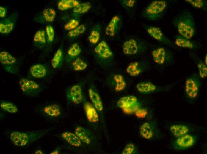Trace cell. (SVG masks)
<instances>
[{
    "label": "cell",
    "mask_w": 207,
    "mask_h": 154,
    "mask_svg": "<svg viewBox=\"0 0 207 154\" xmlns=\"http://www.w3.org/2000/svg\"><path fill=\"white\" fill-rule=\"evenodd\" d=\"M173 23L182 36L189 39L195 34L196 26L193 17L189 11L184 10L174 18Z\"/></svg>",
    "instance_id": "cell-1"
},
{
    "label": "cell",
    "mask_w": 207,
    "mask_h": 154,
    "mask_svg": "<svg viewBox=\"0 0 207 154\" xmlns=\"http://www.w3.org/2000/svg\"><path fill=\"white\" fill-rule=\"evenodd\" d=\"M48 132L46 130L24 131H15L10 134V138L15 145L23 147L42 138Z\"/></svg>",
    "instance_id": "cell-2"
},
{
    "label": "cell",
    "mask_w": 207,
    "mask_h": 154,
    "mask_svg": "<svg viewBox=\"0 0 207 154\" xmlns=\"http://www.w3.org/2000/svg\"><path fill=\"white\" fill-rule=\"evenodd\" d=\"M167 6V4L166 1H153L144 10L143 15L144 17L150 20H157L163 15Z\"/></svg>",
    "instance_id": "cell-3"
},
{
    "label": "cell",
    "mask_w": 207,
    "mask_h": 154,
    "mask_svg": "<svg viewBox=\"0 0 207 154\" xmlns=\"http://www.w3.org/2000/svg\"><path fill=\"white\" fill-rule=\"evenodd\" d=\"M20 87L23 93L30 96H34L40 92L41 89L39 85L36 82L26 78L19 80Z\"/></svg>",
    "instance_id": "cell-4"
},
{
    "label": "cell",
    "mask_w": 207,
    "mask_h": 154,
    "mask_svg": "<svg viewBox=\"0 0 207 154\" xmlns=\"http://www.w3.org/2000/svg\"><path fill=\"white\" fill-rule=\"evenodd\" d=\"M200 86L198 78L195 76H191L186 80L185 91L187 97L190 99H194L198 96Z\"/></svg>",
    "instance_id": "cell-5"
},
{
    "label": "cell",
    "mask_w": 207,
    "mask_h": 154,
    "mask_svg": "<svg viewBox=\"0 0 207 154\" xmlns=\"http://www.w3.org/2000/svg\"><path fill=\"white\" fill-rule=\"evenodd\" d=\"M196 141V137L188 133L177 138L174 143L173 147L177 150H186L193 146Z\"/></svg>",
    "instance_id": "cell-6"
},
{
    "label": "cell",
    "mask_w": 207,
    "mask_h": 154,
    "mask_svg": "<svg viewBox=\"0 0 207 154\" xmlns=\"http://www.w3.org/2000/svg\"><path fill=\"white\" fill-rule=\"evenodd\" d=\"M66 95L68 98L76 104L80 103L83 100L82 88L78 84L74 85L69 88L67 91Z\"/></svg>",
    "instance_id": "cell-7"
},
{
    "label": "cell",
    "mask_w": 207,
    "mask_h": 154,
    "mask_svg": "<svg viewBox=\"0 0 207 154\" xmlns=\"http://www.w3.org/2000/svg\"><path fill=\"white\" fill-rule=\"evenodd\" d=\"M39 116L56 118L58 117L61 114L60 106L56 104L48 105L44 106L38 112Z\"/></svg>",
    "instance_id": "cell-8"
},
{
    "label": "cell",
    "mask_w": 207,
    "mask_h": 154,
    "mask_svg": "<svg viewBox=\"0 0 207 154\" xmlns=\"http://www.w3.org/2000/svg\"><path fill=\"white\" fill-rule=\"evenodd\" d=\"M152 55L154 62L159 65H162L166 63L170 56L165 48L162 47L153 50L152 52Z\"/></svg>",
    "instance_id": "cell-9"
},
{
    "label": "cell",
    "mask_w": 207,
    "mask_h": 154,
    "mask_svg": "<svg viewBox=\"0 0 207 154\" xmlns=\"http://www.w3.org/2000/svg\"><path fill=\"white\" fill-rule=\"evenodd\" d=\"M117 106L123 109L131 108L138 105L137 97L133 95H128L120 98L117 102Z\"/></svg>",
    "instance_id": "cell-10"
},
{
    "label": "cell",
    "mask_w": 207,
    "mask_h": 154,
    "mask_svg": "<svg viewBox=\"0 0 207 154\" xmlns=\"http://www.w3.org/2000/svg\"><path fill=\"white\" fill-rule=\"evenodd\" d=\"M121 25L120 17L115 15L111 19L105 29L106 34L109 36H114L119 30Z\"/></svg>",
    "instance_id": "cell-11"
},
{
    "label": "cell",
    "mask_w": 207,
    "mask_h": 154,
    "mask_svg": "<svg viewBox=\"0 0 207 154\" xmlns=\"http://www.w3.org/2000/svg\"><path fill=\"white\" fill-rule=\"evenodd\" d=\"M139 49L138 43L133 38H131L126 41L123 45V53L127 55L136 54L138 53Z\"/></svg>",
    "instance_id": "cell-12"
},
{
    "label": "cell",
    "mask_w": 207,
    "mask_h": 154,
    "mask_svg": "<svg viewBox=\"0 0 207 154\" xmlns=\"http://www.w3.org/2000/svg\"><path fill=\"white\" fill-rule=\"evenodd\" d=\"M139 133L143 139L147 140L151 139L153 138L155 134L154 126L150 122H144L139 127Z\"/></svg>",
    "instance_id": "cell-13"
},
{
    "label": "cell",
    "mask_w": 207,
    "mask_h": 154,
    "mask_svg": "<svg viewBox=\"0 0 207 154\" xmlns=\"http://www.w3.org/2000/svg\"><path fill=\"white\" fill-rule=\"evenodd\" d=\"M95 52L103 59H107L113 55V53L107 43L104 41L100 42L94 48Z\"/></svg>",
    "instance_id": "cell-14"
},
{
    "label": "cell",
    "mask_w": 207,
    "mask_h": 154,
    "mask_svg": "<svg viewBox=\"0 0 207 154\" xmlns=\"http://www.w3.org/2000/svg\"><path fill=\"white\" fill-rule=\"evenodd\" d=\"M148 33L156 40L168 44H171V41L164 35L161 29L158 27L150 26L146 29Z\"/></svg>",
    "instance_id": "cell-15"
},
{
    "label": "cell",
    "mask_w": 207,
    "mask_h": 154,
    "mask_svg": "<svg viewBox=\"0 0 207 154\" xmlns=\"http://www.w3.org/2000/svg\"><path fill=\"white\" fill-rule=\"evenodd\" d=\"M169 130L172 134L177 138L189 133L190 129L185 124H175L170 126Z\"/></svg>",
    "instance_id": "cell-16"
},
{
    "label": "cell",
    "mask_w": 207,
    "mask_h": 154,
    "mask_svg": "<svg viewBox=\"0 0 207 154\" xmlns=\"http://www.w3.org/2000/svg\"><path fill=\"white\" fill-rule=\"evenodd\" d=\"M84 108L87 118L91 123H95L99 121V117L97 110L94 106L89 102H86Z\"/></svg>",
    "instance_id": "cell-17"
},
{
    "label": "cell",
    "mask_w": 207,
    "mask_h": 154,
    "mask_svg": "<svg viewBox=\"0 0 207 154\" xmlns=\"http://www.w3.org/2000/svg\"><path fill=\"white\" fill-rule=\"evenodd\" d=\"M136 88L138 92L143 94H147L153 92L157 89L156 85L149 81L139 83L136 84Z\"/></svg>",
    "instance_id": "cell-18"
},
{
    "label": "cell",
    "mask_w": 207,
    "mask_h": 154,
    "mask_svg": "<svg viewBox=\"0 0 207 154\" xmlns=\"http://www.w3.org/2000/svg\"><path fill=\"white\" fill-rule=\"evenodd\" d=\"M88 92L90 99L96 110L99 112L102 111L103 103L98 94L91 88L89 89Z\"/></svg>",
    "instance_id": "cell-19"
},
{
    "label": "cell",
    "mask_w": 207,
    "mask_h": 154,
    "mask_svg": "<svg viewBox=\"0 0 207 154\" xmlns=\"http://www.w3.org/2000/svg\"><path fill=\"white\" fill-rule=\"evenodd\" d=\"M61 135L64 139L72 146L79 147L81 145V141L75 134L66 131L63 132Z\"/></svg>",
    "instance_id": "cell-20"
},
{
    "label": "cell",
    "mask_w": 207,
    "mask_h": 154,
    "mask_svg": "<svg viewBox=\"0 0 207 154\" xmlns=\"http://www.w3.org/2000/svg\"><path fill=\"white\" fill-rule=\"evenodd\" d=\"M30 73L33 77L36 78H41L45 76L47 70L45 66L39 64H34L30 69Z\"/></svg>",
    "instance_id": "cell-21"
},
{
    "label": "cell",
    "mask_w": 207,
    "mask_h": 154,
    "mask_svg": "<svg viewBox=\"0 0 207 154\" xmlns=\"http://www.w3.org/2000/svg\"><path fill=\"white\" fill-rule=\"evenodd\" d=\"M175 43L176 46L181 48L192 49L195 47V45L193 42L180 35L176 36Z\"/></svg>",
    "instance_id": "cell-22"
},
{
    "label": "cell",
    "mask_w": 207,
    "mask_h": 154,
    "mask_svg": "<svg viewBox=\"0 0 207 154\" xmlns=\"http://www.w3.org/2000/svg\"><path fill=\"white\" fill-rule=\"evenodd\" d=\"M115 83V91L119 92L123 90L126 88V84L123 76L120 74H115L113 77Z\"/></svg>",
    "instance_id": "cell-23"
},
{
    "label": "cell",
    "mask_w": 207,
    "mask_h": 154,
    "mask_svg": "<svg viewBox=\"0 0 207 154\" xmlns=\"http://www.w3.org/2000/svg\"><path fill=\"white\" fill-rule=\"evenodd\" d=\"M79 4L76 0H61L57 3L58 9L61 11H65L74 8Z\"/></svg>",
    "instance_id": "cell-24"
},
{
    "label": "cell",
    "mask_w": 207,
    "mask_h": 154,
    "mask_svg": "<svg viewBox=\"0 0 207 154\" xmlns=\"http://www.w3.org/2000/svg\"><path fill=\"white\" fill-rule=\"evenodd\" d=\"M126 72L130 76L135 77L139 75L142 70L139 66V63L134 62L130 63L127 66Z\"/></svg>",
    "instance_id": "cell-25"
},
{
    "label": "cell",
    "mask_w": 207,
    "mask_h": 154,
    "mask_svg": "<svg viewBox=\"0 0 207 154\" xmlns=\"http://www.w3.org/2000/svg\"><path fill=\"white\" fill-rule=\"evenodd\" d=\"M16 58L9 53L5 51L0 52V62L3 65H12L16 62Z\"/></svg>",
    "instance_id": "cell-26"
},
{
    "label": "cell",
    "mask_w": 207,
    "mask_h": 154,
    "mask_svg": "<svg viewBox=\"0 0 207 154\" xmlns=\"http://www.w3.org/2000/svg\"><path fill=\"white\" fill-rule=\"evenodd\" d=\"M75 133L81 141L87 144H90V140L84 128L81 126L77 127L75 129Z\"/></svg>",
    "instance_id": "cell-27"
},
{
    "label": "cell",
    "mask_w": 207,
    "mask_h": 154,
    "mask_svg": "<svg viewBox=\"0 0 207 154\" xmlns=\"http://www.w3.org/2000/svg\"><path fill=\"white\" fill-rule=\"evenodd\" d=\"M91 5L89 2L79 3L73 9V12L75 13L82 14L87 12L91 8Z\"/></svg>",
    "instance_id": "cell-28"
},
{
    "label": "cell",
    "mask_w": 207,
    "mask_h": 154,
    "mask_svg": "<svg viewBox=\"0 0 207 154\" xmlns=\"http://www.w3.org/2000/svg\"><path fill=\"white\" fill-rule=\"evenodd\" d=\"M1 108L4 111L11 113H15L18 111L17 106L10 102L2 101L0 103Z\"/></svg>",
    "instance_id": "cell-29"
},
{
    "label": "cell",
    "mask_w": 207,
    "mask_h": 154,
    "mask_svg": "<svg viewBox=\"0 0 207 154\" xmlns=\"http://www.w3.org/2000/svg\"><path fill=\"white\" fill-rule=\"evenodd\" d=\"M72 66L74 70L81 71L85 69L87 66V65L81 59L78 57L73 62Z\"/></svg>",
    "instance_id": "cell-30"
},
{
    "label": "cell",
    "mask_w": 207,
    "mask_h": 154,
    "mask_svg": "<svg viewBox=\"0 0 207 154\" xmlns=\"http://www.w3.org/2000/svg\"><path fill=\"white\" fill-rule=\"evenodd\" d=\"M43 15L45 20L48 22H53L55 18L56 13L55 10L51 8H47L43 11Z\"/></svg>",
    "instance_id": "cell-31"
},
{
    "label": "cell",
    "mask_w": 207,
    "mask_h": 154,
    "mask_svg": "<svg viewBox=\"0 0 207 154\" xmlns=\"http://www.w3.org/2000/svg\"><path fill=\"white\" fill-rule=\"evenodd\" d=\"M62 57V52L60 49L56 52L51 60V64L54 68H57L59 65Z\"/></svg>",
    "instance_id": "cell-32"
},
{
    "label": "cell",
    "mask_w": 207,
    "mask_h": 154,
    "mask_svg": "<svg viewBox=\"0 0 207 154\" xmlns=\"http://www.w3.org/2000/svg\"><path fill=\"white\" fill-rule=\"evenodd\" d=\"M81 51L79 44L76 43L73 44L67 51L68 55L71 57H76L79 55Z\"/></svg>",
    "instance_id": "cell-33"
},
{
    "label": "cell",
    "mask_w": 207,
    "mask_h": 154,
    "mask_svg": "<svg viewBox=\"0 0 207 154\" xmlns=\"http://www.w3.org/2000/svg\"><path fill=\"white\" fill-rule=\"evenodd\" d=\"M86 27L83 24L79 25L68 33V36L71 37H74L83 33L86 30Z\"/></svg>",
    "instance_id": "cell-34"
},
{
    "label": "cell",
    "mask_w": 207,
    "mask_h": 154,
    "mask_svg": "<svg viewBox=\"0 0 207 154\" xmlns=\"http://www.w3.org/2000/svg\"><path fill=\"white\" fill-rule=\"evenodd\" d=\"M197 63L200 77L202 78H206L207 76L206 65L200 60H198Z\"/></svg>",
    "instance_id": "cell-35"
},
{
    "label": "cell",
    "mask_w": 207,
    "mask_h": 154,
    "mask_svg": "<svg viewBox=\"0 0 207 154\" xmlns=\"http://www.w3.org/2000/svg\"><path fill=\"white\" fill-rule=\"evenodd\" d=\"M34 41L36 43L45 44L46 41L45 31L43 30H40L37 31L34 37Z\"/></svg>",
    "instance_id": "cell-36"
},
{
    "label": "cell",
    "mask_w": 207,
    "mask_h": 154,
    "mask_svg": "<svg viewBox=\"0 0 207 154\" xmlns=\"http://www.w3.org/2000/svg\"><path fill=\"white\" fill-rule=\"evenodd\" d=\"M14 27V24L12 22L6 23H0V33L1 34H6L10 33Z\"/></svg>",
    "instance_id": "cell-37"
},
{
    "label": "cell",
    "mask_w": 207,
    "mask_h": 154,
    "mask_svg": "<svg viewBox=\"0 0 207 154\" xmlns=\"http://www.w3.org/2000/svg\"><path fill=\"white\" fill-rule=\"evenodd\" d=\"M100 37V32L97 30H93L92 31L89 36L88 40L91 44H95L98 42Z\"/></svg>",
    "instance_id": "cell-38"
},
{
    "label": "cell",
    "mask_w": 207,
    "mask_h": 154,
    "mask_svg": "<svg viewBox=\"0 0 207 154\" xmlns=\"http://www.w3.org/2000/svg\"><path fill=\"white\" fill-rule=\"evenodd\" d=\"M136 145L133 143H129L125 147L121 153L122 154H134L137 153Z\"/></svg>",
    "instance_id": "cell-39"
},
{
    "label": "cell",
    "mask_w": 207,
    "mask_h": 154,
    "mask_svg": "<svg viewBox=\"0 0 207 154\" xmlns=\"http://www.w3.org/2000/svg\"><path fill=\"white\" fill-rule=\"evenodd\" d=\"M185 1L196 8L203 9L207 5L206 2L203 0H186Z\"/></svg>",
    "instance_id": "cell-40"
},
{
    "label": "cell",
    "mask_w": 207,
    "mask_h": 154,
    "mask_svg": "<svg viewBox=\"0 0 207 154\" xmlns=\"http://www.w3.org/2000/svg\"><path fill=\"white\" fill-rule=\"evenodd\" d=\"M79 24V22L77 20L72 19L65 25L64 28L65 30L70 31L77 27Z\"/></svg>",
    "instance_id": "cell-41"
},
{
    "label": "cell",
    "mask_w": 207,
    "mask_h": 154,
    "mask_svg": "<svg viewBox=\"0 0 207 154\" xmlns=\"http://www.w3.org/2000/svg\"><path fill=\"white\" fill-rule=\"evenodd\" d=\"M46 31L48 40L50 42H52L54 39V31L53 27L51 25H48L46 27Z\"/></svg>",
    "instance_id": "cell-42"
},
{
    "label": "cell",
    "mask_w": 207,
    "mask_h": 154,
    "mask_svg": "<svg viewBox=\"0 0 207 154\" xmlns=\"http://www.w3.org/2000/svg\"><path fill=\"white\" fill-rule=\"evenodd\" d=\"M136 1V0H123L120 1V3L125 7L131 8L134 6Z\"/></svg>",
    "instance_id": "cell-43"
},
{
    "label": "cell",
    "mask_w": 207,
    "mask_h": 154,
    "mask_svg": "<svg viewBox=\"0 0 207 154\" xmlns=\"http://www.w3.org/2000/svg\"><path fill=\"white\" fill-rule=\"evenodd\" d=\"M7 10L4 7H0V17L1 18L4 17L6 14Z\"/></svg>",
    "instance_id": "cell-44"
},
{
    "label": "cell",
    "mask_w": 207,
    "mask_h": 154,
    "mask_svg": "<svg viewBox=\"0 0 207 154\" xmlns=\"http://www.w3.org/2000/svg\"><path fill=\"white\" fill-rule=\"evenodd\" d=\"M34 153L36 154H43L44 153L43 150L40 149H38L36 150L35 151Z\"/></svg>",
    "instance_id": "cell-45"
},
{
    "label": "cell",
    "mask_w": 207,
    "mask_h": 154,
    "mask_svg": "<svg viewBox=\"0 0 207 154\" xmlns=\"http://www.w3.org/2000/svg\"><path fill=\"white\" fill-rule=\"evenodd\" d=\"M59 153V148H57L51 152L50 153L53 154H57Z\"/></svg>",
    "instance_id": "cell-46"
},
{
    "label": "cell",
    "mask_w": 207,
    "mask_h": 154,
    "mask_svg": "<svg viewBox=\"0 0 207 154\" xmlns=\"http://www.w3.org/2000/svg\"><path fill=\"white\" fill-rule=\"evenodd\" d=\"M204 63L205 64L207 65V54H206V55H205L204 60Z\"/></svg>",
    "instance_id": "cell-47"
}]
</instances>
